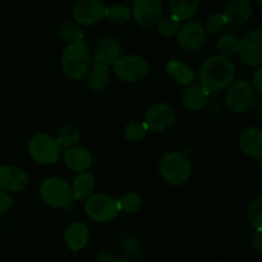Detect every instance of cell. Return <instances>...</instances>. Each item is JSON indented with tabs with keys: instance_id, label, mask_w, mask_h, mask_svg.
I'll list each match as a JSON object with an SVG mask.
<instances>
[{
	"instance_id": "obj_1",
	"label": "cell",
	"mask_w": 262,
	"mask_h": 262,
	"mask_svg": "<svg viewBox=\"0 0 262 262\" xmlns=\"http://www.w3.org/2000/svg\"><path fill=\"white\" fill-rule=\"evenodd\" d=\"M200 82L207 92H217L230 86L235 78V66L230 59L211 55L200 67Z\"/></svg>"
},
{
	"instance_id": "obj_2",
	"label": "cell",
	"mask_w": 262,
	"mask_h": 262,
	"mask_svg": "<svg viewBox=\"0 0 262 262\" xmlns=\"http://www.w3.org/2000/svg\"><path fill=\"white\" fill-rule=\"evenodd\" d=\"M91 54L84 41L68 43L61 54V68L66 76L72 79H82L87 76L91 67Z\"/></svg>"
},
{
	"instance_id": "obj_3",
	"label": "cell",
	"mask_w": 262,
	"mask_h": 262,
	"mask_svg": "<svg viewBox=\"0 0 262 262\" xmlns=\"http://www.w3.org/2000/svg\"><path fill=\"white\" fill-rule=\"evenodd\" d=\"M159 171L166 183L171 186H181L191 177L192 164L184 154L179 151H169L160 159Z\"/></svg>"
},
{
	"instance_id": "obj_4",
	"label": "cell",
	"mask_w": 262,
	"mask_h": 262,
	"mask_svg": "<svg viewBox=\"0 0 262 262\" xmlns=\"http://www.w3.org/2000/svg\"><path fill=\"white\" fill-rule=\"evenodd\" d=\"M28 152L31 158L43 165L55 164L61 158V147L55 137L48 133H37L28 142Z\"/></svg>"
},
{
	"instance_id": "obj_5",
	"label": "cell",
	"mask_w": 262,
	"mask_h": 262,
	"mask_svg": "<svg viewBox=\"0 0 262 262\" xmlns=\"http://www.w3.org/2000/svg\"><path fill=\"white\" fill-rule=\"evenodd\" d=\"M40 196L51 207H67L73 201L71 186L60 177H49L40 186Z\"/></svg>"
},
{
	"instance_id": "obj_6",
	"label": "cell",
	"mask_w": 262,
	"mask_h": 262,
	"mask_svg": "<svg viewBox=\"0 0 262 262\" xmlns=\"http://www.w3.org/2000/svg\"><path fill=\"white\" fill-rule=\"evenodd\" d=\"M84 211L90 219L99 223L112 222L119 212L117 200L106 193L91 194L84 202Z\"/></svg>"
},
{
	"instance_id": "obj_7",
	"label": "cell",
	"mask_w": 262,
	"mask_h": 262,
	"mask_svg": "<svg viewBox=\"0 0 262 262\" xmlns=\"http://www.w3.org/2000/svg\"><path fill=\"white\" fill-rule=\"evenodd\" d=\"M225 102H227L228 109L235 114H242L255 102V90L252 89L250 82L245 79H238L230 84L229 90L225 95Z\"/></svg>"
},
{
	"instance_id": "obj_8",
	"label": "cell",
	"mask_w": 262,
	"mask_h": 262,
	"mask_svg": "<svg viewBox=\"0 0 262 262\" xmlns=\"http://www.w3.org/2000/svg\"><path fill=\"white\" fill-rule=\"evenodd\" d=\"M237 54L243 63L251 67L262 64V28H252L238 40Z\"/></svg>"
},
{
	"instance_id": "obj_9",
	"label": "cell",
	"mask_w": 262,
	"mask_h": 262,
	"mask_svg": "<svg viewBox=\"0 0 262 262\" xmlns=\"http://www.w3.org/2000/svg\"><path fill=\"white\" fill-rule=\"evenodd\" d=\"M115 76L124 82L135 83L147 76L148 64L140 55H124L114 64Z\"/></svg>"
},
{
	"instance_id": "obj_10",
	"label": "cell",
	"mask_w": 262,
	"mask_h": 262,
	"mask_svg": "<svg viewBox=\"0 0 262 262\" xmlns=\"http://www.w3.org/2000/svg\"><path fill=\"white\" fill-rule=\"evenodd\" d=\"M176 110L166 102H158L151 105L146 113L145 125L151 132H164L169 129L176 122Z\"/></svg>"
},
{
	"instance_id": "obj_11",
	"label": "cell",
	"mask_w": 262,
	"mask_h": 262,
	"mask_svg": "<svg viewBox=\"0 0 262 262\" xmlns=\"http://www.w3.org/2000/svg\"><path fill=\"white\" fill-rule=\"evenodd\" d=\"M72 14L77 25L91 26L106 15V7L100 0H78L72 8Z\"/></svg>"
},
{
	"instance_id": "obj_12",
	"label": "cell",
	"mask_w": 262,
	"mask_h": 262,
	"mask_svg": "<svg viewBox=\"0 0 262 262\" xmlns=\"http://www.w3.org/2000/svg\"><path fill=\"white\" fill-rule=\"evenodd\" d=\"M178 43L187 53H196L206 41V31L201 22L188 20L178 31Z\"/></svg>"
},
{
	"instance_id": "obj_13",
	"label": "cell",
	"mask_w": 262,
	"mask_h": 262,
	"mask_svg": "<svg viewBox=\"0 0 262 262\" xmlns=\"http://www.w3.org/2000/svg\"><path fill=\"white\" fill-rule=\"evenodd\" d=\"M130 12L141 27H154L163 14V4L159 0H136Z\"/></svg>"
},
{
	"instance_id": "obj_14",
	"label": "cell",
	"mask_w": 262,
	"mask_h": 262,
	"mask_svg": "<svg viewBox=\"0 0 262 262\" xmlns=\"http://www.w3.org/2000/svg\"><path fill=\"white\" fill-rule=\"evenodd\" d=\"M122 54L119 41L113 36H102L97 43L96 53L91 56V66L107 67L114 66Z\"/></svg>"
},
{
	"instance_id": "obj_15",
	"label": "cell",
	"mask_w": 262,
	"mask_h": 262,
	"mask_svg": "<svg viewBox=\"0 0 262 262\" xmlns=\"http://www.w3.org/2000/svg\"><path fill=\"white\" fill-rule=\"evenodd\" d=\"M30 183L27 173L15 165H0V188L4 192H20Z\"/></svg>"
},
{
	"instance_id": "obj_16",
	"label": "cell",
	"mask_w": 262,
	"mask_h": 262,
	"mask_svg": "<svg viewBox=\"0 0 262 262\" xmlns=\"http://www.w3.org/2000/svg\"><path fill=\"white\" fill-rule=\"evenodd\" d=\"M63 158L66 165L76 173H83L87 169L91 168L92 163H94L91 151L82 146L67 148L63 152Z\"/></svg>"
},
{
	"instance_id": "obj_17",
	"label": "cell",
	"mask_w": 262,
	"mask_h": 262,
	"mask_svg": "<svg viewBox=\"0 0 262 262\" xmlns=\"http://www.w3.org/2000/svg\"><path fill=\"white\" fill-rule=\"evenodd\" d=\"M253 12V7L250 0H230L224 8V15L227 23L239 26L247 22Z\"/></svg>"
},
{
	"instance_id": "obj_18",
	"label": "cell",
	"mask_w": 262,
	"mask_h": 262,
	"mask_svg": "<svg viewBox=\"0 0 262 262\" xmlns=\"http://www.w3.org/2000/svg\"><path fill=\"white\" fill-rule=\"evenodd\" d=\"M239 145L243 152L250 158L262 159V132L256 127H248L239 136Z\"/></svg>"
},
{
	"instance_id": "obj_19",
	"label": "cell",
	"mask_w": 262,
	"mask_h": 262,
	"mask_svg": "<svg viewBox=\"0 0 262 262\" xmlns=\"http://www.w3.org/2000/svg\"><path fill=\"white\" fill-rule=\"evenodd\" d=\"M64 241L67 247L73 252L83 250L90 241V230L84 223L74 222L66 229Z\"/></svg>"
},
{
	"instance_id": "obj_20",
	"label": "cell",
	"mask_w": 262,
	"mask_h": 262,
	"mask_svg": "<svg viewBox=\"0 0 262 262\" xmlns=\"http://www.w3.org/2000/svg\"><path fill=\"white\" fill-rule=\"evenodd\" d=\"M165 68L169 76L173 77L176 82H178L182 86L192 84V82L196 79V73H194L193 68L178 59H170L166 61Z\"/></svg>"
},
{
	"instance_id": "obj_21",
	"label": "cell",
	"mask_w": 262,
	"mask_h": 262,
	"mask_svg": "<svg viewBox=\"0 0 262 262\" xmlns=\"http://www.w3.org/2000/svg\"><path fill=\"white\" fill-rule=\"evenodd\" d=\"M209 92L201 84H191L184 90L182 95V102L188 110H200L206 105Z\"/></svg>"
},
{
	"instance_id": "obj_22",
	"label": "cell",
	"mask_w": 262,
	"mask_h": 262,
	"mask_svg": "<svg viewBox=\"0 0 262 262\" xmlns=\"http://www.w3.org/2000/svg\"><path fill=\"white\" fill-rule=\"evenodd\" d=\"M171 14L178 22L191 20L200 8L199 0H170L169 2Z\"/></svg>"
},
{
	"instance_id": "obj_23",
	"label": "cell",
	"mask_w": 262,
	"mask_h": 262,
	"mask_svg": "<svg viewBox=\"0 0 262 262\" xmlns=\"http://www.w3.org/2000/svg\"><path fill=\"white\" fill-rule=\"evenodd\" d=\"M72 194L74 200L89 199L95 189V178L92 174L83 171L78 173L72 183Z\"/></svg>"
},
{
	"instance_id": "obj_24",
	"label": "cell",
	"mask_w": 262,
	"mask_h": 262,
	"mask_svg": "<svg viewBox=\"0 0 262 262\" xmlns=\"http://www.w3.org/2000/svg\"><path fill=\"white\" fill-rule=\"evenodd\" d=\"M110 69L107 67H92L87 73V86L94 91H101L109 84Z\"/></svg>"
},
{
	"instance_id": "obj_25",
	"label": "cell",
	"mask_w": 262,
	"mask_h": 262,
	"mask_svg": "<svg viewBox=\"0 0 262 262\" xmlns=\"http://www.w3.org/2000/svg\"><path fill=\"white\" fill-rule=\"evenodd\" d=\"M55 140L61 148L74 147L79 142V140H81V132H79V129L76 125L67 124L59 129Z\"/></svg>"
},
{
	"instance_id": "obj_26",
	"label": "cell",
	"mask_w": 262,
	"mask_h": 262,
	"mask_svg": "<svg viewBox=\"0 0 262 262\" xmlns=\"http://www.w3.org/2000/svg\"><path fill=\"white\" fill-rule=\"evenodd\" d=\"M58 36L66 42L73 43L83 41L84 33L77 23L67 20V22L60 23V26L58 27Z\"/></svg>"
},
{
	"instance_id": "obj_27",
	"label": "cell",
	"mask_w": 262,
	"mask_h": 262,
	"mask_svg": "<svg viewBox=\"0 0 262 262\" xmlns=\"http://www.w3.org/2000/svg\"><path fill=\"white\" fill-rule=\"evenodd\" d=\"M106 17L115 25H125L130 20L132 12L128 5L123 4V3H117V4H113L106 8Z\"/></svg>"
},
{
	"instance_id": "obj_28",
	"label": "cell",
	"mask_w": 262,
	"mask_h": 262,
	"mask_svg": "<svg viewBox=\"0 0 262 262\" xmlns=\"http://www.w3.org/2000/svg\"><path fill=\"white\" fill-rule=\"evenodd\" d=\"M118 209L119 211L122 210L125 214H135L142 206V199L137 192H127V193L122 194L119 200L117 201Z\"/></svg>"
},
{
	"instance_id": "obj_29",
	"label": "cell",
	"mask_w": 262,
	"mask_h": 262,
	"mask_svg": "<svg viewBox=\"0 0 262 262\" xmlns=\"http://www.w3.org/2000/svg\"><path fill=\"white\" fill-rule=\"evenodd\" d=\"M179 28H181V22H178L173 15L161 17L158 22V31L164 37H171L177 35Z\"/></svg>"
},
{
	"instance_id": "obj_30",
	"label": "cell",
	"mask_w": 262,
	"mask_h": 262,
	"mask_svg": "<svg viewBox=\"0 0 262 262\" xmlns=\"http://www.w3.org/2000/svg\"><path fill=\"white\" fill-rule=\"evenodd\" d=\"M238 38L230 33H224L216 40V49L223 55H232L237 53Z\"/></svg>"
},
{
	"instance_id": "obj_31",
	"label": "cell",
	"mask_w": 262,
	"mask_h": 262,
	"mask_svg": "<svg viewBox=\"0 0 262 262\" xmlns=\"http://www.w3.org/2000/svg\"><path fill=\"white\" fill-rule=\"evenodd\" d=\"M248 220L250 224L256 229L262 227V196H256L248 207Z\"/></svg>"
},
{
	"instance_id": "obj_32",
	"label": "cell",
	"mask_w": 262,
	"mask_h": 262,
	"mask_svg": "<svg viewBox=\"0 0 262 262\" xmlns=\"http://www.w3.org/2000/svg\"><path fill=\"white\" fill-rule=\"evenodd\" d=\"M146 133H147V128H146L145 123L140 122V120H132V122L125 125V138L129 141H133V142H137V141L142 140L146 136Z\"/></svg>"
},
{
	"instance_id": "obj_33",
	"label": "cell",
	"mask_w": 262,
	"mask_h": 262,
	"mask_svg": "<svg viewBox=\"0 0 262 262\" xmlns=\"http://www.w3.org/2000/svg\"><path fill=\"white\" fill-rule=\"evenodd\" d=\"M227 20H225L224 15L220 13H215V14L210 15L206 19V25H205V31H209L210 33H220L222 31L225 30L227 27Z\"/></svg>"
},
{
	"instance_id": "obj_34",
	"label": "cell",
	"mask_w": 262,
	"mask_h": 262,
	"mask_svg": "<svg viewBox=\"0 0 262 262\" xmlns=\"http://www.w3.org/2000/svg\"><path fill=\"white\" fill-rule=\"evenodd\" d=\"M13 206V197L4 191H0V215L7 214Z\"/></svg>"
},
{
	"instance_id": "obj_35",
	"label": "cell",
	"mask_w": 262,
	"mask_h": 262,
	"mask_svg": "<svg viewBox=\"0 0 262 262\" xmlns=\"http://www.w3.org/2000/svg\"><path fill=\"white\" fill-rule=\"evenodd\" d=\"M252 89L256 90L257 92H261L262 91V68L261 67H258L257 69L255 71V73H253L252 76Z\"/></svg>"
},
{
	"instance_id": "obj_36",
	"label": "cell",
	"mask_w": 262,
	"mask_h": 262,
	"mask_svg": "<svg viewBox=\"0 0 262 262\" xmlns=\"http://www.w3.org/2000/svg\"><path fill=\"white\" fill-rule=\"evenodd\" d=\"M252 247L257 251L258 253L262 251V237H261V229H256V233L252 235V241H251Z\"/></svg>"
},
{
	"instance_id": "obj_37",
	"label": "cell",
	"mask_w": 262,
	"mask_h": 262,
	"mask_svg": "<svg viewBox=\"0 0 262 262\" xmlns=\"http://www.w3.org/2000/svg\"><path fill=\"white\" fill-rule=\"evenodd\" d=\"M97 262H114V258L107 252H101L97 255Z\"/></svg>"
},
{
	"instance_id": "obj_38",
	"label": "cell",
	"mask_w": 262,
	"mask_h": 262,
	"mask_svg": "<svg viewBox=\"0 0 262 262\" xmlns=\"http://www.w3.org/2000/svg\"><path fill=\"white\" fill-rule=\"evenodd\" d=\"M114 262H133L130 260H120V258H118V260H114Z\"/></svg>"
},
{
	"instance_id": "obj_39",
	"label": "cell",
	"mask_w": 262,
	"mask_h": 262,
	"mask_svg": "<svg viewBox=\"0 0 262 262\" xmlns=\"http://www.w3.org/2000/svg\"><path fill=\"white\" fill-rule=\"evenodd\" d=\"M0 228H2V220H0Z\"/></svg>"
}]
</instances>
